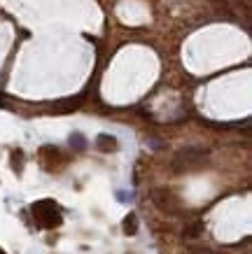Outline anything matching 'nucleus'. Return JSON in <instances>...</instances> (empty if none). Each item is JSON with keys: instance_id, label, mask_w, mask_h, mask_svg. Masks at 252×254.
Masks as SVG:
<instances>
[{"instance_id": "nucleus-3", "label": "nucleus", "mask_w": 252, "mask_h": 254, "mask_svg": "<svg viewBox=\"0 0 252 254\" xmlns=\"http://www.w3.org/2000/svg\"><path fill=\"white\" fill-rule=\"evenodd\" d=\"M206 157V152L203 149H182L180 154H178V161H175V166L182 163V166H189V163H196L201 159Z\"/></svg>"}, {"instance_id": "nucleus-11", "label": "nucleus", "mask_w": 252, "mask_h": 254, "mask_svg": "<svg viewBox=\"0 0 252 254\" xmlns=\"http://www.w3.org/2000/svg\"><path fill=\"white\" fill-rule=\"evenodd\" d=\"M0 254H5V252H2V247H0Z\"/></svg>"}, {"instance_id": "nucleus-8", "label": "nucleus", "mask_w": 252, "mask_h": 254, "mask_svg": "<svg viewBox=\"0 0 252 254\" xmlns=\"http://www.w3.org/2000/svg\"><path fill=\"white\" fill-rule=\"evenodd\" d=\"M70 145H72L75 149H80V152L87 147V142H84V138H82L80 133H72V135H70Z\"/></svg>"}, {"instance_id": "nucleus-4", "label": "nucleus", "mask_w": 252, "mask_h": 254, "mask_svg": "<svg viewBox=\"0 0 252 254\" xmlns=\"http://www.w3.org/2000/svg\"><path fill=\"white\" fill-rule=\"evenodd\" d=\"M82 100H84V96H75V98H65V100H59V103H54V110L56 114H65V112H72V110H77V107L82 105Z\"/></svg>"}, {"instance_id": "nucleus-10", "label": "nucleus", "mask_w": 252, "mask_h": 254, "mask_svg": "<svg viewBox=\"0 0 252 254\" xmlns=\"http://www.w3.org/2000/svg\"><path fill=\"white\" fill-rule=\"evenodd\" d=\"M0 105H5V103H2V96H0Z\"/></svg>"}, {"instance_id": "nucleus-7", "label": "nucleus", "mask_w": 252, "mask_h": 254, "mask_svg": "<svg viewBox=\"0 0 252 254\" xmlns=\"http://www.w3.org/2000/svg\"><path fill=\"white\" fill-rule=\"evenodd\" d=\"M12 168H14L17 173H21V168H24V152H21V149L12 152Z\"/></svg>"}, {"instance_id": "nucleus-2", "label": "nucleus", "mask_w": 252, "mask_h": 254, "mask_svg": "<svg viewBox=\"0 0 252 254\" xmlns=\"http://www.w3.org/2000/svg\"><path fill=\"white\" fill-rule=\"evenodd\" d=\"M154 203L159 205L161 212H175L180 208V205H178V198H175L171 191H154Z\"/></svg>"}, {"instance_id": "nucleus-1", "label": "nucleus", "mask_w": 252, "mask_h": 254, "mask_svg": "<svg viewBox=\"0 0 252 254\" xmlns=\"http://www.w3.org/2000/svg\"><path fill=\"white\" fill-rule=\"evenodd\" d=\"M33 217H35V224L42 228H54L63 222L61 210L54 201H37L33 203Z\"/></svg>"}, {"instance_id": "nucleus-5", "label": "nucleus", "mask_w": 252, "mask_h": 254, "mask_svg": "<svg viewBox=\"0 0 252 254\" xmlns=\"http://www.w3.org/2000/svg\"><path fill=\"white\" fill-rule=\"evenodd\" d=\"M96 147H98L100 152H105V154H108V152H115V149H117V138H115V135H108V133H103V135L96 138Z\"/></svg>"}, {"instance_id": "nucleus-9", "label": "nucleus", "mask_w": 252, "mask_h": 254, "mask_svg": "<svg viewBox=\"0 0 252 254\" xmlns=\"http://www.w3.org/2000/svg\"><path fill=\"white\" fill-rule=\"evenodd\" d=\"M198 231H203V226H201V224L196 222L194 226H189V228H187V238H196V236H198Z\"/></svg>"}, {"instance_id": "nucleus-6", "label": "nucleus", "mask_w": 252, "mask_h": 254, "mask_svg": "<svg viewBox=\"0 0 252 254\" xmlns=\"http://www.w3.org/2000/svg\"><path fill=\"white\" fill-rule=\"evenodd\" d=\"M122 226H124V231L128 236H135V233H138V217H135V215H128V217L122 222Z\"/></svg>"}]
</instances>
